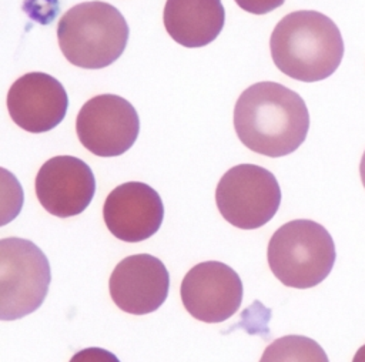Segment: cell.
Returning <instances> with one entry per match:
<instances>
[{"mask_svg":"<svg viewBox=\"0 0 365 362\" xmlns=\"http://www.w3.org/2000/svg\"><path fill=\"white\" fill-rule=\"evenodd\" d=\"M34 187L46 211L67 218L81 214L90 205L96 192V178L83 160L57 155L41 165Z\"/></svg>","mask_w":365,"mask_h":362,"instance_id":"9","label":"cell"},{"mask_svg":"<svg viewBox=\"0 0 365 362\" xmlns=\"http://www.w3.org/2000/svg\"><path fill=\"white\" fill-rule=\"evenodd\" d=\"M163 20L175 43L197 48L218 37L224 27L225 10L221 0H167Z\"/></svg>","mask_w":365,"mask_h":362,"instance_id":"13","label":"cell"},{"mask_svg":"<svg viewBox=\"0 0 365 362\" xmlns=\"http://www.w3.org/2000/svg\"><path fill=\"white\" fill-rule=\"evenodd\" d=\"M234 128L240 141L251 151L284 157L305 141L309 114L299 94L279 83L261 81L238 97Z\"/></svg>","mask_w":365,"mask_h":362,"instance_id":"1","label":"cell"},{"mask_svg":"<svg viewBox=\"0 0 365 362\" xmlns=\"http://www.w3.org/2000/svg\"><path fill=\"white\" fill-rule=\"evenodd\" d=\"M267 259L284 285L307 289L329 275L336 252L325 227L312 219H292L272 234Z\"/></svg>","mask_w":365,"mask_h":362,"instance_id":"4","label":"cell"},{"mask_svg":"<svg viewBox=\"0 0 365 362\" xmlns=\"http://www.w3.org/2000/svg\"><path fill=\"white\" fill-rule=\"evenodd\" d=\"M271 56L285 76L314 83L334 74L344 56L336 24L315 10H298L282 17L271 33Z\"/></svg>","mask_w":365,"mask_h":362,"instance_id":"2","label":"cell"},{"mask_svg":"<svg viewBox=\"0 0 365 362\" xmlns=\"http://www.w3.org/2000/svg\"><path fill=\"white\" fill-rule=\"evenodd\" d=\"M285 0H235V3L245 11L252 14H265L284 4Z\"/></svg>","mask_w":365,"mask_h":362,"instance_id":"16","label":"cell"},{"mask_svg":"<svg viewBox=\"0 0 365 362\" xmlns=\"http://www.w3.org/2000/svg\"><path fill=\"white\" fill-rule=\"evenodd\" d=\"M170 275L157 257L135 254L121 259L110 275L108 289L114 304L131 315L157 311L167 299Z\"/></svg>","mask_w":365,"mask_h":362,"instance_id":"10","label":"cell"},{"mask_svg":"<svg viewBox=\"0 0 365 362\" xmlns=\"http://www.w3.org/2000/svg\"><path fill=\"white\" fill-rule=\"evenodd\" d=\"M259 362H329L322 346L304 335H287L271 342Z\"/></svg>","mask_w":365,"mask_h":362,"instance_id":"14","label":"cell"},{"mask_svg":"<svg viewBox=\"0 0 365 362\" xmlns=\"http://www.w3.org/2000/svg\"><path fill=\"white\" fill-rule=\"evenodd\" d=\"M80 143L94 155L117 157L135 143L140 118L134 105L115 94H98L80 108L76 120Z\"/></svg>","mask_w":365,"mask_h":362,"instance_id":"7","label":"cell"},{"mask_svg":"<svg viewBox=\"0 0 365 362\" xmlns=\"http://www.w3.org/2000/svg\"><path fill=\"white\" fill-rule=\"evenodd\" d=\"M181 301L187 312L198 321L207 324L227 321L240 309L241 278L220 261L197 264L181 282Z\"/></svg>","mask_w":365,"mask_h":362,"instance_id":"8","label":"cell"},{"mask_svg":"<svg viewBox=\"0 0 365 362\" xmlns=\"http://www.w3.org/2000/svg\"><path fill=\"white\" fill-rule=\"evenodd\" d=\"M130 30L117 7L106 1H84L68 9L57 24L63 56L81 68L113 64L125 50Z\"/></svg>","mask_w":365,"mask_h":362,"instance_id":"3","label":"cell"},{"mask_svg":"<svg viewBox=\"0 0 365 362\" xmlns=\"http://www.w3.org/2000/svg\"><path fill=\"white\" fill-rule=\"evenodd\" d=\"M352 362H365V343L355 352Z\"/></svg>","mask_w":365,"mask_h":362,"instance_id":"17","label":"cell"},{"mask_svg":"<svg viewBox=\"0 0 365 362\" xmlns=\"http://www.w3.org/2000/svg\"><path fill=\"white\" fill-rule=\"evenodd\" d=\"M68 97L63 84L41 71L19 77L7 93L11 120L29 133H46L66 117Z\"/></svg>","mask_w":365,"mask_h":362,"instance_id":"11","label":"cell"},{"mask_svg":"<svg viewBox=\"0 0 365 362\" xmlns=\"http://www.w3.org/2000/svg\"><path fill=\"white\" fill-rule=\"evenodd\" d=\"M215 202L231 225L255 229L277 214L281 188L274 174L264 167L240 164L221 177L215 190Z\"/></svg>","mask_w":365,"mask_h":362,"instance_id":"6","label":"cell"},{"mask_svg":"<svg viewBox=\"0 0 365 362\" xmlns=\"http://www.w3.org/2000/svg\"><path fill=\"white\" fill-rule=\"evenodd\" d=\"M51 269L43 251L24 238L0 241V316L14 321L34 312L44 301Z\"/></svg>","mask_w":365,"mask_h":362,"instance_id":"5","label":"cell"},{"mask_svg":"<svg viewBox=\"0 0 365 362\" xmlns=\"http://www.w3.org/2000/svg\"><path fill=\"white\" fill-rule=\"evenodd\" d=\"M359 174H361V180H362V185L365 188V151L364 155L361 158V164H359Z\"/></svg>","mask_w":365,"mask_h":362,"instance_id":"18","label":"cell"},{"mask_svg":"<svg viewBox=\"0 0 365 362\" xmlns=\"http://www.w3.org/2000/svg\"><path fill=\"white\" fill-rule=\"evenodd\" d=\"M103 217L108 231L125 242H140L161 227L164 205L158 192L138 181L115 187L106 198Z\"/></svg>","mask_w":365,"mask_h":362,"instance_id":"12","label":"cell"},{"mask_svg":"<svg viewBox=\"0 0 365 362\" xmlns=\"http://www.w3.org/2000/svg\"><path fill=\"white\" fill-rule=\"evenodd\" d=\"M68 362H120V359L107 349L93 346L76 352Z\"/></svg>","mask_w":365,"mask_h":362,"instance_id":"15","label":"cell"}]
</instances>
